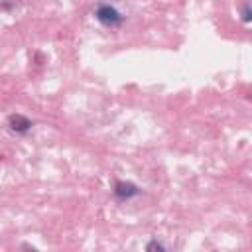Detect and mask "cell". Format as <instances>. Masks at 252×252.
Here are the masks:
<instances>
[{
  "label": "cell",
  "instance_id": "1",
  "mask_svg": "<svg viewBox=\"0 0 252 252\" xmlns=\"http://www.w3.org/2000/svg\"><path fill=\"white\" fill-rule=\"evenodd\" d=\"M94 18L104 26V28H118L124 22V16L112 6V4H98L94 10Z\"/></svg>",
  "mask_w": 252,
  "mask_h": 252
},
{
  "label": "cell",
  "instance_id": "2",
  "mask_svg": "<svg viewBox=\"0 0 252 252\" xmlns=\"http://www.w3.org/2000/svg\"><path fill=\"white\" fill-rule=\"evenodd\" d=\"M112 193L118 201H130L140 195V187L134 185L132 181H116L112 187Z\"/></svg>",
  "mask_w": 252,
  "mask_h": 252
},
{
  "label": "cell",
  "instance_id": "3",
  "mask_svg": "<svg viewBox=\"0 0 252 252\" xmlns=\"http://www.w3.org/2000/svg\"><path fill=\"white\" fill-rule=\"evenodd\" d=\"M8 124H10V130L16 132V134H26L33 126V122L28 116H24V114H10Z\"/></svg>",
  "mask_w": 252,
  "mask_h": 252
},
{
  "label": "cell",
  "instance_id": "4",
  "mask_svg": "<svg viewBox=\"0 0 252 252\" xmlns=\"http://www.w3.org/2000/svg\"><path fill=\"white\" fill-rule=\"evenodd\" d=\"M240 18H242V22H244V24H248V22H250V6H248V4H244V6H242V16H240Z\"/></svg>",
  "mask_w": 252,
  "mask_h": 252
},
{
  "label": "cell",
  "instance_id": "5",
  "mask_svg": "<svg viewBox=\"0 0 252 252\" xmlns=\"http://www.w3.org/2000/svg\"><path fill=\"white\" fill-rule=\"evenodd\" d=\"M146 248H148V250H165V246H163V244H159L158 240L148 242V244H146Z\"/></svg>",
  "mask_w": 252,
  "mask_h": 252
}]
</instances>
